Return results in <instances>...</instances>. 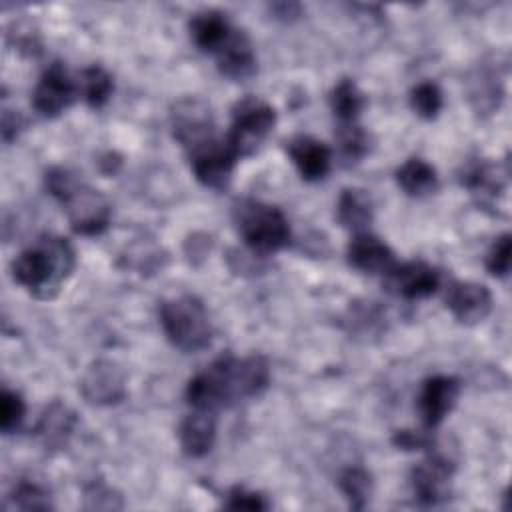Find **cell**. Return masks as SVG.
<instances>
[{"label":"cell","mask_w":512,"mask_h":512,"mask_svg":"<svg viewBox=\"0 0 512 512\" xmlns=\"http://www.w3.org/2000/svg\"><path fill=\"white\" fill-rule=\"evenodd\" d=\"M270 382L268 360L260 354L236 358L226 352L198 372L186 386V400L196 410L214 412L260 396Z\"/></svg>","instance_id":"1"},{"label":"cell","mask_w":512,"mask_h":512,"mask_svg":"<svg viewBox=\"0 0 512 512\" xmlns=\"http://www.w3.org/2000/svg\"><path fill=\"white\" fill-rule=\"evenodd\" d=\"M76 266V252L62 236H42L12 262L14 280L40 300H52Z\"/></svg>","instance_id":"2"},{"label":"cell","mask_w":512,"mask_h":512,"mask_svg":"<svg viewBox=\"0 0 512 512\" xmlns=\"http://www.w3.org/2000/svg\"><path fill=\"white\" fill-rule=\"evenodd\" d=\"M46 188L62 204L74 232L96 236L108 228V200L96 188L78 180L68 168H50L46 172Z\"/></svg>","instance_id":"3"},{"label":"cell","mask_w":512,"mask_h":512,"mask_svg":"<svg viewBox=\"0 0 512 512\" xmlns=\"http://www.w3.org/2000/svg\"><path fill=\"white\" fill-rule=\"evenodd\" d=\"M232 216L238 234L254 254L278 252L290 240L288 220L276 206L242 198L234 204Z\"/></svg>","instance_id":"4"},{"label":"cell","mask_w":512,"mask_h":512,"mask_svg":"<svg viewBox=\"0 0 512 512\" xmlns=\"http://www.w3.org/2000/svg\"><path fill=\"white\" fill-rule=\"evenodd\" d=\"M160 324L170 344L182 352H198L210 344V316L204 304L192 294L164 300L160 306Z\"/></svg>","instance_id":"5"},{"label":"cell","mask_w":512,"mask_h":512,"mask_svg":"<svg viewBox=\"0 0 512 512\" xmlns=\"http://www.w3.org/2000/svg\"><path fill=\"white\" fill-rule=\"evenodd\" d=\"M276 124V110L262 98L246 96L232 108V124L224 136L238 158L250 156L258 150L264 138Z\"/></svg>","instance_id":"6"},{"label":"cell","mask_w":512,"mask_h":512,"mask_svg":"<svg viewBox=\"0 0 512 512\" xmlns=\"http://www.w3.org/2000/svg\"><path fill=\"white\" fill-rule=\"evenodd\" d=\"M174 138L186 148V152H194L204 144L216 140L214 136V116L210 106L196 96H188L178 100L170 112Z\"/></svg>","instance_id":"7"},{"label":"cell","mask_w":512,"mask_h":512,"mask_svg":"<svg viewBox=\"0 0 512 512\" xmlns=\"http://www.w3.org/2000/svg\"><path fill=\"white\" fill-rule=\"evenodd\" d=\"M188 158L192 172L200 184H204L206 188L222 190L232 178L238 154L226 138H216L210 144H204L202 148L190 152Z\"/></svg>","instance_id":"8"},{"label":"cell","mask_w":512,"mask_h":512,"mask_svg":"<svg viewBox=\"0 0 512 512\" xmlns=\"http://www.w3.org/2000/svg\"><path fill=\"white\" fill-rule=\"evenodd\" d=\"M76 92H78V86L70 78L68 70L60 62H54L40 76L32 92V106L38 114L46 118H54L74 102Z\"/></svg>","instance_id":"9"},{"label":"cell","mask_w":512,"mask_h":512,"mask_svg":"<svg viewBox=\"0 0 512 512\" xmlns=\"http://www.w3.org/2000/svg\"><path fill=\"white\" fill-rule=\"evenodd\" d=\"M446 308L466 326L480 324L492 310V294L484 284L470 280H454L446 290Z\"/></svg>","instance_id":"10"},{"label":"cell","mask_w":512,"mask_h":512,"mask_svg":"<svg viewBox=\"0 0 512 512\" xmlns=\"http://www.w3.org/2000/svg\"><path fill=\"white\" fill-rule=\"evenodd\" d=\"M386 286L404 300H422L438 290L440 278L438 272L422 260L396 262V266L386 274Z\"/></svg>","instance_id":"11"},{"label":"cell","mask_w":512,"mask_h":512,"mask_svg":"<svg viewBox=\"0 0 512 512\" xmlns=\"http://www.w3.org/2000/svg\"><path fill=\"white\" fill-rule=\"evenodd\" d=\"M460 394V384L452 376H432L422 384L418 396L420 418L426 428H436L454 408Z\"/></svg>","instance_id":"12"},{"label":"cell","mask_w":512,"mask_h":512,"mask_svg":"<svg viewBox=\"0 0 512 512\" xmlns=\"http://www.w3.org/2000/svg\"><path fill=\"white\" fill-rule=\"evenodd\" d=\"M452 466L442 456H430L412 470V490L422 504L434 506L450 494Z\"/></svg>","instance_id":"13"},{"label":"cell","mask_w":512,"mask_h":512,"mask_svg":"<svg viewBox=\"0 0 512 512\" xmlns=\"http://www.w3.org/2000/svg\"><path fill=\"white\" fill-rule=\"evenodd\" d=\"M80 388L92 404H116L124 398V376L110 360H96L82 376Z\"/></svg>","instance_id":"14"},{"label":"cell","mask_w":512,"mask_h":512,"mask_svg":"<svg viewBox=\"0 0 512 512\" xmlns=\"http://www.w3.org/2000/svg\"><path fill=\"white\" fill-rule=\"evenodd\" d=\"M346 254L350 266L366 274H388L396 266V258L390 246L368 232L354 234Z\"/></svg>","instance_id":"15"},{"label":"cell","mask_w":512,"mask_h":512,"mask_svg":"<svg viewBox=\"0 0 512 512\" xmlns=\"http://www.w3.org/2000/svg\"><path fill=\"white\" fill-rule=\"evenodd\" d=\"M214 56L220 74L230 80H246L256 72L254 46L244 30L234 28L224 46Z\"/></svg>","instance_id":"16"},{"label":"cell","mask_w":512,"mask_h":512,"mask_svg":"<svg viewBox=\"0 0 512 512\" xmlns=\"http://www.w3.org/2000/svg\"><path fill=\"white\" fill-rule=\"evenodd\" d=\"M286 150L304 180L316 182L328 174L332 152L324 142L300 134L288 142Z\"/></svg>","instance_id":"17"},{"label":"cell","mask_w":512,"mask_h":512,"mask_svg":"<svg viewBox=\"0 0 512 512\" xmlns=\"http://www.w3.org/2000/svg\"><path fill=\"white\" fill-rule=\"evenodd\" d=\"M178 440L190 458L208 454L216 440V418L208 410H196L188 414L178 426Z\"/></svg>","instance_id":"18"},{"label":"cell","mask_w":512,"mask_h":512,"mask_svg":"<svg viewBox=\"0 0 512 512\" xmlns=\"http://www.w3.org/2000/svg\"><path fill=\"white\" fill-rule=\"evenodd\" d=\"M192 42L208 54H216L224 42L228 40L230 32L234 30L226 18V14L218 10H202L196 12L188 24Z\"/></svg>","instance_id":"19"},{"label":"cell","mask_w":512,"mask_h":512,"mask_svg":"<svg viewBox=\"0 0 512 512\" xmlns=\"http://www.w3.org/2000/svg\"><path fill=\"white\" fill-rule=\"evenodd\" d=\"M336 218L338 222L358 232H366L368 224L372 222V200L370 196L360 188H346L342 190L338 204H336Z\"/></svg>","instance_id":"20"},{"label":"cell","mask_w":512,"mask_h":512,"mask_svg":"<svg viewBox=\"0 0 512 512\" xmlns=\"http://www.w3.org/2000/svg\"><path fill=\"white\" fill-rule=\"evenodd\" d=\"M398 186L410 196H428L438 188V176L432 164L422 158H408L396 170Z\"/></svg>","instance_id":"21"},{"label":"cell","mask_w":512,"mask_h":512,"mask_svg":"<svg viewBox=\"0 0 512 512\" xmlns=\"http://www.w3.org/2000/svg\"><path fill=\"white\" fill-rule=\"evenodd\" d=\"M364 106H366V98L350 78L340 80L330 92V108L334 116L340 120V124L356 122Z\"/></svg>","instance_id":"22"},{"label":"cell","mask_w":512,"mask_h":512,"mask_svg":"<svg viewBox=\"0 0 512 512\" xmlns=\"http://www.w3.org/2000/svg\"><path fill=\"white\" fill-rule=\"evenodd\" d=\"M72 426H74V412L68 410L64 404L54 402L46 408L38 424V434L42 436L46 446H62L70 436Z\"/></svg>","instance_id":"23"},{"label":"cell","mask_w":512,"mask_h":512,"mask_svg":"<svg viewBox=\"0 0 512 512\" xmlns=\"http://www.w3.org/2000/svg\"><path fill=\"white\" fill-rule=\"evenodd\" d=\"M78 90L82 92L88 106L102 108L114 90V82H112V76L102 66L94 64L82 70V80L78 84Z\"/></svg>","instance_id":"24"},{"label":"cell","mask_w":512,"mask_h":512,"mask_svg":"<svg viewBox=\"0 0 512 512\" xmlns=\"http://www.w3.org/2000/svg\"><path fill=\"white\" fill-rule=\"evenodd\" d=\"M338 486L348 504L356 510H362L372 494V476L360 466H350L338 476Z\"/></svg>","instance_id":"25"},{"label":"cell","mask_w":512,"mask_h":512,"mask_svg":"<svg viewBox=\"0 0 512 512\" xmlns=\"http://www.w3.org/2000/svg\"><path fill=\"white\" fill-rule=\"evenodd\" d=\"M506 170L500 172L496 164L488 162H474L464 170L462 184H466L474 192H484V194H496L498 190L504 188L506 182Z\"/></svg>","instance_id":"26"},{"label":"cell","mask_w":512,"mask_h":512,"mask_svg":"<svg viewBox=\"0 0 512 512\" xmlns=\"http://www.w3.org/2000/svg\"><path fill=\"white\" fill-rule=\"evenodd\" d=\"M336 140L348 160H360L370 150V136L358 122H344L336 130Z\"/></svg>","instance_id":"27"},{"label":"cell","mask_w":512,"mask_h":512,"mask_svg":"<svg viewBox=\"0 0 512 512\" xmlns=\"http://www.w3.org/2000/svg\"><path fill=\"white\" fill-rule=\"evenodd\" d=\"M410 106L424 120L436 118L438 112L442 110V92H440V88L430 80L418 82L410 92Z\"/></svg>","instance_id":"28"},{"label":"cell","mask_w":512,"mask_h":512,"mask_svg":"<svg viewBox=\"0 0 512 512\" xmlns=\"http://www.w3.org/2000/svg\"><path fill=\"white\" fill-rule=\"evenodd\" d=\"M10 500L16 508H22V510H48V508H52L48 492L42 490L38 484L26 482V480H22L14 486V492H12Z\"/></svg>","instance_id":"29"},{"label":"cell","mask_w":512,"mask_h":512,"mask_svg":"<svg viewBox=\"0 0 512 512\" xmlns=\"http://www.w3.org/2000/svg\"><path fill=\"white\" fill-rule=\"evenodd\" d=\"M24 412H26V406H24L22 396L18 392L4 388L2 396H0V428H2V432L4 434L14 432L22 424Z\"/></svg>","instance_id":"30"},{"label":"cell","mask_w":512,"mask_h":512,"mask_svg":"<svg viewBox=\"0 0 512 512\" xmlns=\"http://www.w3.org/2000/svg\"><path fill=\"white\" fill-rule=\"evenodd\" d=\"M510 254H512V236L510 234L498 236L486 256L488 272L492 276L504 278L510 272Z\"/></svg>","instance_id":"31"},{"label":"cell","mask_w":512,"mask_h":512,"mask_svg":"<svg viewBox=\"0 0 512 512\" xmlns=\"http://www.w3.org/2000/svg\"><path fill=\"white\" fill-rule=\"evenodd\" d=\"M268 502L262 494L246 490L244 486H234L230 488V492L226 494V502L224 508L228 510H250V512H260V510H268Z\"/></svg>","instance_id":"32"},{"label":"cell","mask_w":512,"mask_h":512,"mask_svg":"<svg viewBox=\"0 0 512 512\" xmlns=\"http://www.w3.org/2000/svg\"><path fill=\"white\" fill-rule=\"evenodd\" d=\"M394 444L400 446L402 450H416V448H424L428 444V438L422 436L420 432H410V430H402L394 436Z\"/></svg>","instance_id":"33"},{"label":"cell","mask_w":512,"mask_h":512,"mask_svg":"<svg viewBox=\"0 0 512 512\" xmlns=\"http://www.w3.org/2000/svg\"><path fill=\"white\" fill-rule=\"evenodd\" d=\"M18 126H20V118H18V114H12L10 110H6V112H4V116H2V136H4V140H6V142H10V140H12V134H16Z\"/></svg>","instance_id":"34"}]
</instances>
